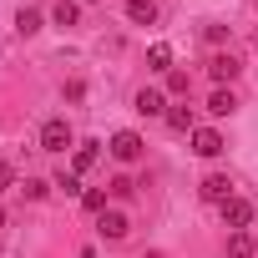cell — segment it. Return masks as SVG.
Returning a JSON list of instances; mask_svg holds the SVG:
<instances>
[{
    "label": "cell",
    "mask_w": 258,
    "mask_h": 258,
    "mask_svg": "<svg viewBox=\"0 0 258 258\" xmlns=\"http://www.w3.org/2000/svg\"><path fill=\"white\" fill-rule=\"evenodd\" d=\"M66 147H76L71 121H66V116H51V121L41 126V152H66Z\"/></svg>",
    "instance_id": "obj_2"
},
{
    "label": "cell",
    "mask_w": 258,
    "mask_h": 258,
    "mask_svg": "<svg viewBox=\"0 0 258 258\" xmlns=\"http://www.w3.org/2000/svg\"><path fill=\"white\" fill-rule=\"evenodd\" d=\"M208 111H213V116H233V111H238V96H233L228 86H218V91L208 96Z\"/></svg>",
    "instance_id": "obj_11"
},
{
    "label": "cell",
    "mask_w": 258,
    "mask_h": 258,
    "mask_svg": "<svg viewBox=\"0 0 258 258\" xmlns=\"http://www.w3.org/2000/svg\"><path fill=\"white\" fill-rule=\"evenodd\" d=\"M187 86H192L187 71H167V91H172V96H187Z\"/></svg>",
    "instance_id": "obj_19"
},
{
    "label": "cell",
    "mask_w": 258,
    "mask_h": 258,
    "mask_svg": "<svg viewBox=\"0 0 258 258\" xmlns=\"http://www.w3.org/2000/svg\"><path fill=\"white\" fill-rule=\"evenodd\" d=\"M248 223H253V203H248V198H228V203H223V228L248 233Z\"/></svg>",
    "instance_id": "obj_4"
},
{
    "label": "cell",
    "mask_w": 258,
    "mask_h": 258,
    "mask_svg": "<svg viewBox=\"0 0 258 258\" xmlns=\"http://www.w3.org/2000/svg\"><path fill=\"white\" fill-rule=\"evenodd\" d=\"M147 66H152V71H172V46H162V41H157V46L147 51Z\"/></svg>",
    "instance_id": "obj_14"
},
{
    "label": "cell",
    "mask_w": 258,
    "mask_h": 258,
    "mask_svg": "<svg viewBox=\"0 0 258 258\" xmlns=\"http://www.w3.org/2000/svg\"><path fill=\"white\" fill-rule=\"evenodd\" d=\"M167 126H172V132H198V126H192V111H187V106H167Z\"/></svg>",
    "instance_id": "obj_13"
},
{
    "label": "cell",
    "mask_w": 258,
    "mask_h": 258,
    "mask_svg": "<svg viewBox=\"0 0 258 258\" xmlns=\"http://www.w3.org/2000/svg\"><path fill=\"white\" fill-rule=\"evenodd\" d=\"M0 228H6V208H0Z\"/></svg>",
    "instance_id": "obj_24"
},
{
    "label": "cell",
    "mask_w": 258,
    "mask_h": 258,
    "mask_svg": "<svg viewBox=\"0 0 258 258\" xmlns=\"http://www.w3.org/2000/svg\"><path fill=\"white\" fill-rule=\"evenodd\" d=\"M106 152L121 162V167H132V162H142V152H147V142L137 137V132H116L111 142H106Z\"/></svg>",
    "instance_id": "obj_1"
},
{
    "label": "cell",
    "mask_w": 258,
    "mask_h": 258,
    "mask_svg": "<svg viewBox=\"0 0 258 258\" xmlns=\"http://www.w3.org/2000/svg\"><path fill=\"white\" fill-rule=\"evenodd\" d=\"M11 182H16V172H11V162H6V157H0V192H6Z\"/></svg>",
    "instance_id": "obj_23"
},
{
    "label": "cell",
    "mask_w": 258,
    "mask_h": 258,
    "mask_svg": "<svg viewBox=\"0 0 258 258\" xmlns=\"http://www.w3.org/2000/svg\"><path fill=\"white\" fill-rule=\"evenodd\" d=\"M223 132H218V126H198V132H192V152L198 157H223Z\"/></svg>",
    "instance_id": "obj_5"
},
{
    "label": "cell",
    "mask_w": 258,
    "mask_h": 258,
    "mask_svg": "<svg viewBox=\"0 0 258 258\" xmlns=\"http://www.w3.org/2000/svg\"><path fill=\"white\" fill-rule=\"evenodd\" d=\"M96 233H101V243H121L126 233H132V218L111 208V213H101V218H96Z\"/></svg>",
    "instance_id": "obj_3"
},
{
    "label": "cell",
    "mask_w": 258,
    "mask_h": 258,
    "mask_svg": "<svg viewBox=\"0 0 258 258\" xmlns=\"http://www.w3.org/2000/svg\"><path fill=\"white\" fill-rule=\"evenodd\" d=\"M208 71H213V81H218V86H233V81L243 76V61L228 51V56H213V61H208Z\"/></svg>",
    "instance_id": "obj_6"
},
{
    "label": "cell",
    "mask_w": 258,
    "mask_h": 258,
    "mask_svg": "<svg viewBox=\"0 0 258 258\" xmlns=\"http://www.w3.org/2000/svg\"><path fill=\"white\" fill-rule=\"evenodd\" d=\"M16 31H21V36H36V31H41V11H31V6H26V11L16 16Z\"/></svg>",
    "instance_id": "obj_16"
},
{
    "label": "cell",
    "mask_w": 258,
    "mask_h": 258,
    "mask_svg": "<svg viewBox=\"0 0 258 258\" xmlns=\"http://www.w3.org/2000/svg\"><path fill=\"white\" fill-rule=\"evenodd\" d=\"M137 111H142V116H167V96H162L157 86H142V91H137Z\"/></svg>",
    "instance_id": "obj_8"
},
{
    "label": "cell",
    "mask_w": 258,
    "mask_h": 258,
    "mask_svg": "<svg viewBox=\"0 0 258 258\" xmlns=\"http://www.w3.org/2000/svg\"><path fill=\"white\" fill-rule=\"evenodd\" d=\"M203 36H208V41H213V46H223V41H228V26H208V31H203Z\"/></svg>",
    "instance_id": "obj_22"
},
{
    "label": "cell",
    "mask_w": 258,
    "mask_h": 258,
    "mask_svg": "<svg viewBox=\"0 0 258 258\" xmlns=\"http://www.w3.org/2000/svg\"><path fill=\"white\" fill-rule=\"evenodd\" d=\"M126 21L132 26H157V0H126Z\"/></svg>",
    "instance_id": "obj_10"
},
{
    "label": "cell",
    "mask_w": 258,
    "mask_h": 258,
    "mask_svg": "<svg viewBox=\"0 0 258 258\" xmlns=\"http://www.w3.org/2000/svg\"><path fill=\"white\" fill-rule=\"evenodd\" d=\"M21 192H26L31 203H41V198L51 192V182H41V177H26V187H21Z\"/></svg>",
    "instance_id": "obj_20"
},
{
    "label": "cell",
    "mask_w": 258,
    "mask_h": 258,
    "mask_svg": "<svg viewBox=\"0 0 258 258\" xmlns=\"http://www.w3.org/2000/svg\"><path fill=\"white\" fill-rule=\"evenodd\" d=\"M51 21H56L61 31H76V26H81V0H56Z\"/></svg>",
    "instance_id": "obj_9"
},
{
    "label": "cell",
    "mask_w": 258,
    "mask_h": 258,
    "mask_svg": "<svg viewBox=\"0 0 258 258\" xmlns=\"http://www.w3.org/2000/svg\"><path fill=\"white\" fill-rule=\"evenodd\" d=\"M106 187H111V198H132V192H137V182H132V177H126V172H121V177H111Z\"/></svg>",
    "instance_id": "obj_18"
},
{
    "label": "cell",
    "mask_w": 258,
    "mask_h": 258,
    "mask_svg": "<svg viewBox=\"0 0 258 258\" xmlns=\"http://www.w3.org/2000/svg\"><path fill=\"white\" fill-rule=\"evenodd\" d=\"M81 208H86V213H106V192H101V187H86V192H81Z\"/></svg>",
    "instance_id": "obj_17"
},
{
    "label": "cell",
    "mask_w": 258,
    "mask_h": 258,
    "mask_svg": "<svg viewBox=\"0 0 258 258\" xmlns=\"http://www.w3.org/2000/svg\"><path fill=\"white\" fill-rule=\"evenodd\" d=\"M81 6H96V0H81Z\"/></svg>",
    "instance_id": "obj_25"
},
{
    "label": "cell",
    "mask_w": 258,
    "mask_h": 258,
    "mask_svg": "<svg viewBox=\"0 0 258 258\" xmlns=\"http://www.w3.org/2000/svg\"><path fill=\"white\" fill-rule=\"evenodd\" d=\"M96 162H101V142H81V147H76V177L91 172Z\"/></svg>",
    "instance_id": "obj_12"
},
{
    "label": "cell",
    "mask_w": 258,
    "mask_h": 258,
    "mask_svg": "<svg viewBox=\"0 0 258 258\" xmlns=\"http://www.w3.org/2000/svg\"><path fill=\"white\" fill-rule=\"evenodd\" d=\"M198 192H203V203H218V208H223V203L233 198V182H228V172H208Z\"/></svg>",
    "instance_id": "obj_7"
},
{
    "label": "cell",
    "mask_w": 258,
    "mask_h": 258,
    "mask_svg": "<svg viewBox=\"0 0 258 258\" xmlns=\"http://www.w3.org/2000/svg\"><path fill=\"white\" fill-rule=\"evenodd\" d=\"M228 258H253V233H233L228 238Z\"/></svg>",
    "instance_id": "obj_15"
},
{
    "label": "cell",
    "mask_w": 258,
    "mask_h": 258,
    "mask_svg": "<svg viewBox=\"0 0 258 258\" xmlns=\"http://www.w3.org/2000/svg\"><path fill=\"white\" fill-rule=\"evenodd\" d=\"M56 187H61V192H86V187H81V177H76V172H61V177H56Z\"/></svg>",
    "instance_id": "obj_21"
}]
</instances>
